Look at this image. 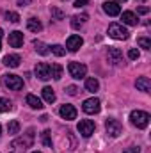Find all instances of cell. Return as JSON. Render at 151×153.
<instances>
[{
	"label": "cell",
	"instance_id": "1",
	"mask_svg": "<svg viewBox=\"0 0 151 153\" xmlns=\"http://www.w3.org/2000/svg\"><path fill=\"white\" fill-rule=\"evenodd\" d=\"M32 141H34V130L30 128V130L27 132L25 137H18V139H14V141L11 143L9 153H25L29 148H30Z\"/></svg>",
	"mask_w": 151,
	"mask_h": 153
},
{
	"label": "cell",
	"instance_id": "2",
	"mask_svg": "<svg viewBox=\"0 0 151 153\" xmlns=\"http://www.w3.org/2000/svg\"><path fill=\"white\" fill-rule=\"evenodd\" d=\"M130 119H132V125L137 126V128H146L150 125V114L144 112V111H133L130 114Z\"/></svg>",
	"mask_w": 151,
	"mask_h": 153
},
{
	"label": "cell",
	"instance_id": "3",
	"mask_svg": "<svg viewBox=\"0 0 151 153\" xmlns=\"http://www.w3.org/2000/svg\"><path fill=\"white\" fill-rule=\"evenodd\" d=\"M2 82H4L5 87H9V89H13V91L23 89V80H21V76H18V75H4Z\"/></svg>",
	"mask_w": 151,
	"mask_h": 153
},
{
	"label": "cell",
	"instance_id": "4",
	"mask_svg": "<svg viewBox=\"0 0 151 153\" xmlns=\"http://www.w3.org/2000/svg\"><path fill=\"white\" fill-rule=\"evenodd\" d=\"M109 36L114 39H128V36H130V32L123 27V25H119V23H110L109 25Z\"/></svg>",
	"mask_w": 151,
	"mask_h": 153
},
{
	"label": "cell",
	"instance_id": "5",
	"mask_svg": "<svg viewBox=\"0 0 151 153\" xmlns=\"http://www.w3.org/2000/svg\"><path fill=\"white\" fill-rule=\"evenodd\" d=\"M105 130H107V134L110 135V137H119L121 135V132H123V126H121V123L117 121V119H107L105 121Z\"/></svg>",
	"mask_w": 151,
	"mask_h": 153
},
{
	"label": "cell",
	"instance_id": "6",
	"mask_svg": "<svg viewBox=\"0 0 151 153\" xmlns=\"http://www.w3.org/2000/svg\"><path fill=\"white\" fill-rule=\"evenodd\" d=\"M82 109H84L85 114H98V112L101 111V102H100L98 98H89V100L84 102Z\"/></svg>",
	"mask_w": 151,
	"mask_h": 153
},
{
	"label": "cell",
	"instance_id": "7",
	"mask_svg": "<svg viewBox=\"0 0 151 153\" xmlns=\"http://www.w3.org/2000/svg\"><path fill=\"white\" fill-rule=\"evenodd\" d=\"M68 71H70V75L73 76V78L80 80V78H84V76H85L87 68H85V64H82V62H70Z\"/></svg>",
	"mask_w": 151,
	"mask_h": 153
},
{
	"label": "cell",
	"instance_id": "8",
	"mask_svg": "<svg viewBox=\"0 0 151 153\" xmlns=\"http://www.w3.org/2000/svg\"><path fill=\"white\" fill-rule=\"evenodd\" d=\"M94 128H96V125H94V121H91V119H82V121L78 123V132H80L82 137H91V135L94 134Z\"/></svg>",
	"mask_w": 151,
	"mask_h": 153
},
{
	"label": "cell",
	"instance_id": "9",
	"mask_svg": "<svg viewBox=\"0 0 151 153\" xmlns=\"http://www.w3.org/2000/svg\"><path fill=\"white\" fill-rule=\"evenodd\" d=\"M107 59H109V62L114 64V66H117V64H121L123 62V52L119 50V48H109V52H107Z\"/></svg>",
	"mask_w": 151,
	"mask_h": 153
},
{
	"label": "cell",
	"instance_id": "10",
	"mask_svg": "<svg viewBox=\"0 0 151 153\" xmlns=\"http://www.w3.org/2000/svg\"><path fill=\"white\" fill-rule=\"evenodd\" d=\"M34 71H36V76L41 78V80L52 78V76H50V64H46V62H38L36 68H34Z\"/></svg>",
	"mask_w": 151,
	"mask_h": 153
},
{
	"label": "cell",
	"instance_id": "11",
	"mask_svg": "<svg viewBox=\"0 0 151 153\" xmlns=\"http://www.w3.org/2000/svg\"><path fill=\"white\" fill-rule=\"evenodd\" d=\"M59 114L62 119H68V121H71V119H76V109L73 105H62L61 109H59Z\"/></svg>",
	"mask_w": 151,
	"mask_h": 153
},
{
	"label": "cell",
	"instance_id": "12",
	"mask_svg": "<svg viewBox=\"0 0 151 153\" xmlns=\"http://www.w3.org/2000/svg\"><path fill=\"white\" fill-rule=\"evenodd\" d=\"M82 45H84V39L80 38V36H76V34L70 36L68 41H66V46H68V50H70V52H78Z\"/></svg>",
	"mask_w": 151,
	"mask_h": 153
},
{
	"label": "cell",
	"instance_id": "13",
	"mask_svg": "<svg viewBox=\"0 0 151 153\" xmlns=\"http://www.w3.org/2000/svg\"><path fill=\"white\" fill-rule=\"evenodd\" d=\"M9 45H11L13 48L23 46V32H20V30L11 32V34H9Z\"/></svg>",
	"mask_w": 151,
	"mask_h": 153
},
{
	"label": "cell",
	"instance_id": "14",
	"mask_svg": "<svg viewBox=\"0 0 151 153\" xmlns=\"http://www.w3.org/2000/svg\"><path fill=\"white\" fill-rule=\"evenodd\" d=\"M103 11H105L109 16H119V14H121V7H119V4H115V2H105V4H103Z\"/></svg>",
	"mask_w": 151,
	"mask_h": 153
},
{
	"label": "cell",
	"instance_id": "15",
	"mask_svg": "<svg viewBox=\"0 0 151 153\" xmlns=\"http://www.w3.org/2000/svg\"><path fill=\"white\" fill-rule=\"evenodd\" d=\"M2 62H4L7 68H18V66H20V62H21V59H20V55L11 53V55H5Z\"/></svg>",
	"mask_w": 151,
	"mask_h": 153
},
{
	"label": "cell",
	"instance_id": "16",
	"mask_svg": "<svg viewBox=\"0 0 151 153\" xmlns=\"http://www.w3.org/2000/svg\"><path fill=\"white\" fill-rule=\"evenodd\" d=\"M135 87H137L139 91L150 93V89H151V80L148 78V76H139V78H137V82H135Z\"/></svg>",
	"mask_w": 151,
	"mask_h": 153
},
{
	"label": "cell",
	"instance_id": "17",
	"mask_svg": "<svg viewBox=\"0 0 151 153\" xmlns=\"http://www.w3.org/2000/svg\"><path fill=\"white\" fill-rule=\"evenodd\" d=\"M27 29L30 30V32H41L43 30V25H41V22H39L38 18H29L27 20Z\"/></svg>",
	"mask_w": 151,
	"mask_h": 153
},
{
	"label": "cell",
	"instance_id": "18",
	"mask_svg": "<svg viewBox=\"0 0 151 153\" xmlns=\"http://www.w3.org/2000/svg\"><path fill=\"white\" fill-rule=\"evenodd\" d=\"M121 20H123V23H126V25H137V16L132 13V11H124L123 14H121Z\"/></svg>",
	"mask_w": 151,
	"mask_h": 153
},
{
	"label": "cell",
	"instance_id": "19",
	"mask_svg": "<svg viewBox=\"0 0 151 153\" xmlns=\"http://www.w3.org/2000/svg\"><path fill=\"white\" fill-rule=\"evenodd\" d=\"M25 102H27V105H29V107H32V109H43V107H44V105H43V102L39 100L38 96H34V94H27Z\"/></svg>",
	"mask_w": 151,
	"mask_h": 153
},
{
	"label": "cell",
	"instance_id": "20",
	"mask_svg": "<svg viewBox=\"0 0 151 153\" xmlns=\"http://www.w3.org/2000/svg\"><path fill=\"white\" fill-rule=\"evenodd\" d=\"M50 76L55 78V80H61V78H62V66L57 64V62H53V64L50 66Z\"/></svg>",
	"mask_w": 151,
	"mask_h": 153
},
{
	"label": "cell",
	"instance_id": "21",
	"mask_svg": "<svg viewBox=\"0 0 151 153\" xmlns=\"http://www.w3.org/2000/svg\"><path fill=\"white\" fill-rule=\"evenodd\" d=\"M43 100L46 103H53L55 102V93L52 87H43Z\"/></svg>",
	"mask_w": 151,
	"mask_h": 153
},
{
	"label": "cell",
	"instance_id": "22",
	"mask_svg": "<svg viewBox=\"0 0 151 153\" xmlns=\"http://www.w3.org/2000/svg\"><path fill=\"white\" fill-rule=\"evenodd\" d=\"M87 18H89L87 14H80V16H73V18H71V27H73V29H80V27H82V25H84V23L87 22Z\"/></svg>",
	"mask_w": 151,
	"mask_h": 153
},
{
	"label": "cell",
	"instance_id": "23",
	"mask_svg": "<svg viewBox=\"0 0 151 153\" xmlns=\"http://www.w3.org/2000/svg\"><path fill=\"white\" fill-rule=\"evenodd\" d=\"M34 46H36V52H38L39 55H48L50 53V46H46L43 41H34Z\"/></svg>",
	"mask_w": 151,
	"mask_h": 153
},
{
	"label": "cell",
	"instance_id": "24",
	"mask_svg": "<svg viewBox=\"0 0 151 153\" xmlns=\"http://www.w3.org/2000/svg\"><path fill=\"white\" fill-rule=\"evenodd\" d=\"M98 87H100V82H98L96 78H87V80H85V89H87L89 93H96Z\"/></svg>",
	"mask_w": 151,
	"mask_h": 153
},
{
	"label": "cell",
	"instance_id": "25",
	"mask_svg": "<svg viewBox=\"0 0 151 153\" xmlns=\"http://www.w3.org/2000/svg\"><path fill=\"white\" fill-rule=\"evenodd\" d=\"M13 111V102L9 98H0V112H9Z\"/></svg>",
	"mask_w": 151,
	"mask_h": 153
},
{
	"label": "cell",
	"instance_id": "26",
	"mask_svg": "<svg viewBox=\"0 0 151 153\" xmlns=\"http://www.w3.org/2000/svg\"><path fill=\"white\" fill-rule=\"evenodd\" d=\"M7 132H9L11 135H16V134L20 132V123H18L16 119L9 121V125H7Z\"/></svg>",
	"mask_w": 151,
	"mask_h": 153
},
{
	"label": "cell",
	"instance_id": "27",
	"mask_svg": "<svg viewBox=\"0 0 151 153\" xmlns=\"http://www.w3.org/2000/svg\"><path fill=\"white\" fill-rule=\"evenodd\" d=\"M41 143H43L44 146L52 148V132H50V130H44V132L41 134Z\"/></svg>",
	"mask_w": 151,
	"mask_h": 153
},
{
	"label": "cell",
	"instance_id": "28",
	"mask_svg": "<svg viewBox=\"0 0 151 153\" xmlns=\"http://www.w3.org/2000/svg\"><path fill=\"white\" fill-rule=\"evenodd\" d=\"M5 20L11 22V23H18L20 22V14L18 13H13V11H7L5 13Z\"/></svg>",
	"mask_w": 151,
	"mask_h": 153
},
{
	"label": "cell",
	"instance_id": "29",
	"mask_svg": "<svg viewBox=\"0 0 151 153\" xmlns=\"http://www.w3.org/2000/svg\"><path fill=\"white\" fill-rule=\"evenodd\" d=\"M50 48H52V52H53V53H55L57 57H62V55L66 53V50H64V48H62L61 45H53V46H50Z\"/></svg>",
	"mask_w": 151,
	"mask_h": 153
},
{
	"label": "cell",
	"instance_id": "30",
	"mask_svg": "<svg viewBox=\"0 0 151 153\" xmlns=\"http://www.w3.org/2000/svg\"><path fill=\"white\" fill-rule=\"evenodd\" d=\"M137 43H139V46H142L144 50H150L151 48V41L148 38H139L137 39Z\"/></svg>",
	"mask_w": 151,
	"mask_h": 153
},
{
	"label": "cell",
	"instance_id": "31",
	"mask_svg": "<svg viewBox=\"0 0 151 153\" xmlns=\"http://www.w3.org/2000/svg\"><path fill=\"white\" fill-rule=\"evenodd\" d=\"M52 16H53V20H62L64 18V13L61 11V9H57V7H52Z\"/></svg>",
	"mask_w": 151,
	"mask_h": 153
},
{
	"label": "cell",
	"instance_id": "32",
	"mask_svg": "<svg viewBox=\"0 0 151 153\" xmlns=\"http://www.w3.org/2000/svg\"><path fill=\"white\" fill-rule=\"evenodd\" d=\"M128 57H130L132 61H135V59H139V50H137V48H132V50L128 52Z\"/></svg>",
	"mask_w": 151,
	"mask_h": 153
},
{
	"label": "cell",
	"instance_id": "33",
	"mask_svg": "<svg viewBox=\"0 0 151 153\" xmlns=\"http://www.w3.org/2000/svg\"><path fill=\"white\" fill-rule=\"evenodd\" d=\"M66 93H68L70 96H75L76 93H78V89H76V85H68V89H66Z\"/></svg>",
	"mask_w": 151,
	"mask_h": 153
},
{
	"label": "cell",
	"instance_id": "34",
	"mask_svg": "<svg viewBox=\"0 0 151 153\" xmlns=\"http://www.w3.org/2000/svg\"><path fill=\"white\" fill-rule=\"evenodd\" d=\"M123 153H141V148L139 146H130V148H126Z\"/></svg>",
	"mask_w": 151,
	"mask_h": 153
},
{
	"label": "cell",
	"instance_id": "35",
	"mask_svg": "<svg viewBox=\"0 0 151 153\" xmlns=\"http://www.w3.org/2000/svg\"><path fill=\"white\" fill-rule=\"evenodd\" d=\"M137 11H139L141 14H148V13H150V7H146V5H141Z\"/></svg>",
	"mask_w": 151,
	"mask_h": 153
},
{
	"label": "cell",
	"instance_id": "36",
	"mask_svg": "<svg viewBox=\"0 0 151 153\" xmlns=\"http://www.w3.org/2000/svg\"><path fill=\"white\" fill-rule=\"evenodd\" d=\"M87 5V0H75V7H84Z\"/></svg>",
	"mask_w": 151,
	"mask_h": 153
},
{
	"label": "cell",
	"instance_id": "37",
	"mask_svg": "<svg viewBox=\"0 0 151 153\" xmlns=\"http://www.w3.org/2000/svg\"><path fill=\"white\" fill-rule=\"evenodd\" d=\"M30 2H32V0H18V5H20V7H25V5H29Z\"/></svg>",
	"mask_w": 151,
	"mask_h": 153
},
{
	"label": "cell",
	"instance_id": "38",
	"mask_svg": "<svg viewBox=\"0 0 151 153\" xmlns=\"http://www.w3.org/2000/svg\"><path fill=\"white\" fill-rule=\"evenodd\" d=\"M2 36H4V30L0 29V50H2Z\"/></svg>",
	"mask_w": 151,
	"mask_h": 153
},
{
	"label": "cell",
	"instance_id": "39",
	"mask_svg": "<svg viewBox=\"0 0 151 153\" xmlns=\"http://www.w3.org/2000/svg\"><path fill=\"white\" fill-rule=\"evenodd\" d=\"M123 2H126V0H115V4H123Z\"/></svg>",
	"mask_w": 151,
	"mask_h": 153
},
{
	"label": "cell",
	"instance_id": "40",
	"mask_svg": "<svg viewBox=\"0 0 151 153\" xmlns=\"http://www.w3.org/2000/svg\"><path fill=\"white\" fill-rule=\"evenodd\" d=\"M0 135H2V125H0Z\"/></svg>",
	"mask_w": 151,
	"mask_h": 153
},
{
	"label": "cell",
	"instance_id": "41",
	"mask_svg": "<svg viewBox=\"0 0 151 153\" xmlns=\"http://www.w3.org/2000/svg\"><path fill=\"white\" fill-rule=\"evenodd\" d=\"M32 153H41V152H32Z\"/></svg>",
	"mask_w": 151,
	"mask_h": 153
}]
</instances>
